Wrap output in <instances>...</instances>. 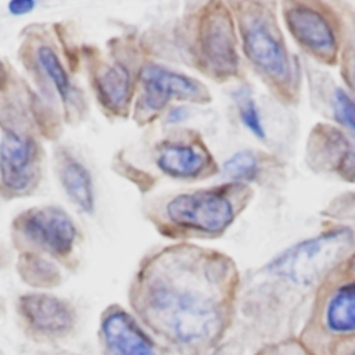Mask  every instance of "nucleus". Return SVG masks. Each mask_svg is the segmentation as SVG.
Returning a JSON list of instances; mask_svg holds the SVG:
<instances>
[{"label":"nucleus","instance_id":"18","mask_svg":"<svg viewBox=\"0 0 355 355\" xmlns=\"http://www.w3.org/2000/svg\"><path fill=\"white\" fill-rule=\"evenodd\" d=\"M223 173L237 182H251L259 173L258 159L251 151H239L223 164Z\"/></svg>","mask_w":355,"mask_h":355},{"label":"nucleus","instance_id":"7","mask_svg":"<svg viewBox=\"0 0 355 355\" xmlns=\"http://www.w3.org/2000/svg\"><path fill=\"white\" fill-rule=\"evenodd\" d=\"M283 18L293 37L320 61L334 64L338 54V37L334 25L324 12L309 3L284 4Z\"/></svg>","mask_w":355,"mask_h":355},{"label":"nucleus","instance_id":"10","mask_svg":"<svg viewBox=\"0 0 355 355\" xmlns=\"http://www.w3.org/2000/svg\"><path fill=\"white\" fill-rule=\"evenodd\" d=\"M100 330L112 355H162L161 347L125 309L111 308L104 313Z\"/></svg>","mask_w":355,"mask_h":355},{"label":"nucleus","instance_id":"8","mask_svg":"<svg viewBox=\"0 0 355 355\" xmlns=\"http://www.w3.org/2000/svg\"><path fill=\"white\" fill-rule=\"evenodd\" d=\"M140 110L157 114L171 100L207 101L209 94L198 80L157 64H147L140 71Z\"/></svg>","mask_w":355,"mask_h":355},{"label":"nucleus","instance_id":"4","mask_svg":"<svg viewBox=\"0 0 355 355\" xmlns=\"http://www.w3.org/2000/svg\"><path fill=\"white\" fill-rule=\"evenodd\" d=\"M236 214L232 190L227 187L183 193L166 204L169 222L198 233H222Z\"/></svg>","mask_w":355,"mask_h":355},{"label":"nucleus","instance_id":"3","mask_svg":"<svg viewBox=\"0 0 355 355\" xmlns=\"http://www.w3.org/2000/svg\"><path fill=\"white\" fill-rule=\"evenodd\" d=\"M240 36L247 58L279 89L293 80V64L277 26L262 10L244 11L240 18Z\"/></svg>","mask_w":355,"mask_h":355},{"label":"nucleus","instance_id":"6","mask_svg":"<svg viewBox=\"0 0 355 355\" xmlns=\"http://www.w3.org/2000/svg\"><path fill=\"white\" fill-rule=\"evenodd\" d=\"M15 227L29 243L55 257H67L78 237L72 218L53 205L22 212L15 219Z\"/></svg>","mask_w":355,"mask_h":355},{"label":"nucleus","instance_id":"12","mask_svg":"<svg viewBox=\"0 0 355 355\" xmlns=\"http://www.w3.org/2000/svg\"><path fill=\"white\" fill-rule=\"evenodd\" d=\"M315 153L324 166L345 180L355 179V147L340 130L320 125L312 133L309 153Z\"/></svg>","mask_w":355,"mask_h":355},{"label":"nucleus","instance_id":"11","mask_svg":"<svg viewBox=\"0 0 355 355\" xmlns=\"http://www.w3.org/2000/svg\"><path fill=\"white\" fill-rule=\"evenodd\" d=\"M18 309L33 330L46 336H64L76 322L72 305L53 294H25L18 301Z\"/></svg>","mask_w":355,"mask_h":355},{"label":"nucleus","instance_id":"24","mask_svg":"<svg viewBox=\"0 0 355 355\" xmlns=\"http://www.w3.org/2000/svg\"><path fill=\"white\" fill-rule=\"evenodd\" d=\"M352 79H354V86H355V62L352 65Z\"/></svg>","mask_w":355,"mask_h":355},{"label":"nucleus","instance_id":"25","mask_svg":"<svg viewBox=\"0 0 355 355\" xmlns=\"http://www.w3.org/2000/svg\"><path fill=\"white\" fill-rule=\"evenodd\" d=\"M348 355H355V349H352V351H351Z\"/></svg>","mask_w":355,"mask_h":355},{"label":"nucleus","instance_id":"1","mask_svg":"<svg viewBox=\"0 0 355 355\" xmlns=\"http://www.w3.org/2000/svg\"><path fill=\"white\" fill-rule=\"evenodd\" d=\"M229 288L230 270L222 258L175 251L146 277L141 311L148 324L179 348L207 349L225 330Z\"/></svg>","mask_w":355,"mask_h":355},{"label":"nucleus","instance_id":"16","mask_svg":"<svg viewBox=\"0 0 355 355\" xmlns=\"http://www.w3.org/2000/svg\"><path fill=\"white\" fill-rule=\"evenodd\" d=\"M97 92L103 104L111 111H122L130 101L132 76L129 69L115 62L104 68L97 76Z\"/></svg>","mask_w":355,"mask_h":355},{"label":"nucleus","instance_id":"19","mask_svg":"<svg viewBox=\"0 0 355 355\" xmlns=\"http://www.w3.org/2000/svg\"><path fill=\"white\" fill-rule=\"evenodd\" d=\"M234 100L237 103L240 119L243 125L258 139H265V128L262 122V116L259 114V108L251 94L245 90H240L236 93Z\"/></svg>","mask_w":355,"mask_h":355},{"label":"nucleus","instance_id":"23","mask_svg":"<svg viewBox=\"0 0 355 355\" xmlns=\"http://www.w3.org/2000/svg\"><path fill=\"white\" fill-rule=\"evenodd\" d=\"M349 269H351V272H352V275H355V255L351 258V261H349Z\"/></svg>","mask_w":355,"mask_h":355},{"label":"nucleus","instance_id":"15","mask_svg":"<svg viewBox=\"0 0 355 355\" xmlns=\"http://www.w3.org/2000/svg\"><path fill=\"white\" fill-rule=\"evenodd\" d=\"M323 322L333 334H355V282L344 283L330 294L324 306Z\"/></svg>","mask_w":355,"mask_h":355},{"label":"nucleus","instance_id":"20","mask_svg":"<svg viewBox=\"0 0 355 355\" xmlns=\"http://www.w3.org/2000/svg\"><path fill=\"white\" fill-rule=\"evenodd\" d=\"M21 261L22 273L29 282L35 284H47L49 282H54L57 279V270L54 265L50 263L47 259L26 254L24 258H21Z\"/></svg>","mask_w":355,"mask_h":355},{"label":"nucleus","instance_id":"9","mask_svg":"<svg viewBox=\"0 0 355 355\" xmlns=\"http://www.w3.org/2000/svg\"><path fill=\"white\" fill-rule=\"evenodd\" d=\"M37 147L26 135L7 132L0 141V179L11 193L28 191L36 179Z\"/></svg>","mask_w":355,"mask_h":355},{"label":"nucleus","instance_id":"14","mask_svg":"<svg viewBox=\"0 0 355 355\" xmlns=\"http://www.w3.org/2000/svg\"><path fill=\"white\" fill-rule=\"evenodd\" d=\"M58 179L71 201L85 212L94 208V190L89 169L71 155H61L57 164Z\"/></svg>","mask_w":355,"mask_h":355},{"label":"nucleus","instance_id":"2","mask_svg":"<svg viewBox=\"0 0 355 355\" xmlns=\"http://www.w3.org/2000/svg\"><path fill=\"white\" fill-rule=\"evenodd\" d=\"M352 244L354 234L349 229H331L287 248L268 268L297 284H311L329 273Z\"/></svg>","mask_w":355,"mask_h":355},{"label":"nucleus","instance_id":"22","mask_svg":"<svg viewBox=\"0 0 355 355\" xmlns=\"http://www.w3.org/2000/svg\"><path fill=\"white\" fill-rule=\"evenodd\" d=\"M36 7V3L32 0H12L7 4V8L10 11V14L21 17V15H26L31 11H33Z\"/></svg>","mask_w":355,"mask_h":355},{"label":"nucleus","instance_id":"17","mask_svg":"<svg viewBox=\"0 0 355 355\" xmlns=\"http://www.w3.org/2000/svg\"><path fill=\"white\" fill-rule=\"evenodd\" d=\"M36 58H37L40 68L43 69L46 76L50 79V82L53 83V86L55 87V90L58 92L61 98L64 101H68L71 98V94L73 90H72L71 79H69L61 60L58 58L57 53L50 46L43 44L37 49Z\"/></svg>","mask_w":355,"mask_h":355},{"label":"nucleus","instance_id":"5","mask_svg":"<svg viewBox=\"0 0 355 355\" xmlns=\"http://www.w3.org/2000/svg\"><path fill=\"white\" fill-rule=\"evenodd\" d=\"M197 49L204 71L215 79H229L237 73L239 54L234 22L223 4L211 3L202 12Z\"/></svg>","mask_w":355,"mask_h":355},{"label":"nucleus","instance_id":"13","mask_svg":"<svg viewBox=\"0 0 355 355\" xmlns=\"http://www.w3.org/2000/svg\"><path fill=\"white\" fill-rule=\"evenodd\" d=\"M157 165L172 178L194 179L209 168L211 157L200 144L169 143L159 150Z\"/></svg>","mask_w":355,"mask_h":355},{"label":"nucleus","instance_id":"21","mask_svg":"<svg viewBox=\"0 0 355 355\" xmlns=\"http://www.w3.org/2000/svg\"><path fill=\"white\" fill-rule=\"evenodd\" d=\"M336 119L355 133V101L343 89H336L331 97Z\"/></svg>","mask_w":355,"mask_h":355}]
</instances>
